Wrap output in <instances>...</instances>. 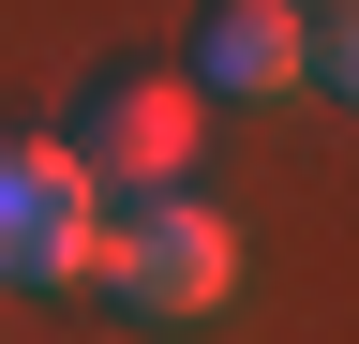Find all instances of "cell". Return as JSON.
I'll return each mask as SVG.
<instances>
[{
    "instance_id": "1",
    "label": "cell",
    "mask_w": 359,
    "mask_h": 344,
    "mask_svg": "<svg viewBox=\"0 0 359 344\" xmlns=\"http://www.w3.org/2000/svg\"><path fill=\"white\" fill-rule=\"evenodd\" d=\"M90 284H105L135 329H210L224 299H240V225H224L210 195L105 209V240H90Z\"/></svg>"
},
{
    "instance_id": "2",
    "label": "cell",
    "mask_w": 359,
    "mask_h": 344,
    "mask_svg": "<svg viewBox=\"0 0 359 344\" xmlns=\"http://www.w3.org/2000/svg\"><path fill=\"white\" fill-rule=\"evenodd\" d=\"M195 135H210V105H195V75H105V90L75 105V180L105 195V209H150L195 180Z\"/></svg>"
},
{
    "instance_id": "3",
    "label": "cell",
    "mask_w": 359,
    "mask_h": 344,
    "mask_svg": "<svg viewBox=\"0 0 359 344\" xmlns=\"http://www.w3.org/2000/svg\"><path fill=\"white\" fill-rule=\"evenodd\" d=\"M90 240H105V195L75 180V150L60 135H0V284L60 299V284H90Z\"/></svg>"
},
{
    "instance_id": "4",
    "label": "cell",
    "mask_w": 359,
    "mask_h": 344,
    "mask_svg": "<svg viewBox=\"0 0 359 344\" xmlns=\"http://www.w3.org/2000/svg\"><path fill=\"white\" fill-rule=\"evenodd\" d=\"M210 90H240V105L299 90V0H210V30H195V105H210Z\"/></svg>"
}]
</instances>
